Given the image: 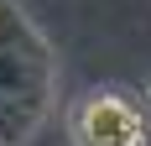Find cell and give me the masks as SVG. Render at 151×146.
I'll return each mask as SVG.
<instances>
[{
  "instance_id": "1",
  "label": "cell",
  "mask_w": 151,
  "mask_h": 146,
  "mask_svg": "<svg viewBox=\"0 0 151 146\" xmlns=\"http://www.w3.org/2000/svg\"><path fill=\"white\" fill-rule=\"evenodd\" d=\"M58 47L21 11V0H0V146H31L58 110Z\"/></svg>"
},
{
  "instance_id": "3",
  "label": "cell",
  "mask_w": 151,
  "mask_h": 146,
  "mask_svg": "<svg viewBox=\"0 0 151 146\" xmlns=\"http://www.w3.org/2000/svg\"><path fill=\"white\" fill-rule=\"evenodd\" d=\"M146 99H151V78H146Z\"/></svg>"
},
{
  "instance_id": "2",
  "label": "cell",
  "mask_w": 151,
  "mask_h": 146,
  "mask_svg": "<svg viewBox=\"0 0 151 146\" xmlns=\"http://www.w3.org/2000/svg\"><path fill=\"white\" fill-rule=\"evenodd\" d=\"M73 146H151V115L125 89H94L68 110Z\"/></svg>"
}]
</instances>
